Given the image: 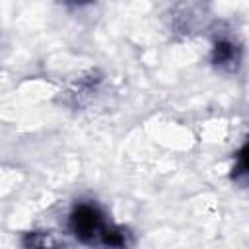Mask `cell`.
<instances>
[{
    "instance_id": "cell-2",
    "label": "cell",
    "mask_w": 249,
    "mask_h": 249,
    "mask_svg": "<svg viewBox=\"0 0 249 249\" xmlns=\"http://www.w3.org/2000/svg\"><path fill=\"white\" fill-rule=\"evenodd\" d=\"M241 62V49L230 39H218L212 49V64L220 70L233 72Z\"/></svg>"
},
{
    "instance_id": "cell-1",
    "label": "cell",
    "mask_w": 249,
    "mask_h": 249,
    "mask_svg": "<svg viewBox=\"0 0 249 249\" xmlns=\"http://www.w3.org/2000/svg\"><path fill=\"white\" fill-rule=\"evenodd\" d=\"M68 228L72 235L86 245H107V247L126 245V230L109 226L105 222L101 208L93 202L74 204L68 216Z\"/></svg>"
},
{
    "instance_id": "cell-3",
    "label": "cell",
    "mask_w": 249,
    "mask_h": 249,
    "mask_svg": "<svg viewBox=\"0 0 249 249\" xmlns=\"http://www.w3.org/2000/svg\"><path fill=\"white\" fill-rule=\"evenodd\" d=\"M231 179L235 181H249V138L235 154V165L231 169Z\"/></svg>"
},
{
    "instance_id": "cell-4",
    "label": "cell",
    "mask_w": 249,
    "mask_h": 249,
    "mask_svg": "<svg viewBox=\"0 0 249 249\" xmlns=\"http://www.w3.org/2000/svg\"><path fill=\"white\" fill-rule=\"evenodd\" d=\"M68 4H74V6H84V4H89L93 0H66Z\"/></svg>"
}]
</instances>
